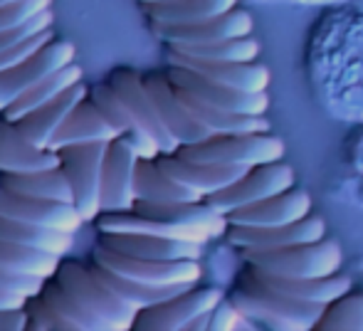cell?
I'll list each match as a JSON object with an SVG mask.
<instances>
[{"label": "cell", "mask_w": 363, "mask_h": 331, "mask_svg": "<svg viewBox=\"0 0 363 331\" xmlns=\"http://www.w3.org/2000/svg\"><path fill=\"white\" fill-rule=\"evenodd\" d=\"M233 304L255 324V327L277 329V331H306L316 329V322L324 314L326 304H311L294 299L289 294L274 292L250 274L240 272L238 289L230 294Z\"/></svg>", "instance_id": "1"}, {"label": "cell", "mask_w": 363, "mask_h": 331, "mask_svg": "<svg viewBox=\"0 0 363 331\" xmlns=\"http://www.w3.org/2000/svg\"><path fill=\"white\" fill-rule=\"evenodd\" d=\"M62 289L84 309L96 324V331H129L134 329V322L139 317V309L131 307L126 299H121L116 292H111L101 279L91 274L89 267L79 262H60V269L55 274Z\"/></svg>", "instance_id": "2"}, {"label": "cell", "mask_w": 363, "mask_h": 331, "mask_svg": "<svg viewBox=\"0 0 363 331\" xmlns=\"http://www.w3.org/2000/svg\"><path fill=\"white\" fill-rule=\"evenodd\" d=\"M287 151L282 139L269 131H247V134H213L198 144L181 146L176 151L181 159L196 164H223V166H259L279 161Z\"/></svg>", "instance_id": "3"}, {"label": "cell", "mask_w": 363, "mask_h": 331, "mask_svg": "<svg viewBox=\"0 0 363 331\" xmlns=\"http://www.w3.org/2000/svg\"><path fill=\"white\" fill-rule=\"evenodd\" d=\"M242 257L247 264L282 277H329L344 262L341 245L331 237L274 249H242Z\"/></svg>", "instance_id": "4"}, {"label": "cell", "mask_w": 363, "mask_h": 331, "mask_svg": "<svg viewBox=\"0 0 363 331\" xmlns=\"http://www.w3.org/2000/svg\"><path fill=\"white\" fill-rule=\"evenodd\" d=\"M109 144L99 141V144H79L57 151L60 168L72 186L74 206L84 223L96 220L101 215V171H104Z\"/></svg>", "instance_id": "5"}, {"label": "cell", "mask_w": 363, "mask_h": 331, "mask_svg": "<svg viewBox=\"0 0 363 331\" xmlns=\"http://www.w3.org/2000/svg\"><path fill=\"white\" fill-rule=\"evenodd\" d=\"M94 262L111 272L129 277L134 282L156 284V287H168V284H198L203 277L201 259H144L121 254L116 249H109L96 242Z\"/></svg>", "instance_id": "6"}, {"label": "cell", "mask_w": 363, "mask_h": 331, "mask_svg": "<svg viewBox=\"0 0 363 331\" xmlns=\"http://www.w3.org/2000/svg\"><path fill=\"white\" fill-rule=\"evenodd\" d=\"M294 181H296L294 168L279 159L272 161V164H259L247 168V173L240 181H235L233 186L208 196L206 203L216 208V211H220L223 215H228V213L238 211V208L252 206V203L267 201L272 196L291 191Z\"/></svg>", "instance_id": "7"}, {"label": "cell", "mask_w": 363, "mask_h": 331, "mask_svg": "<svg viewBox=\"0 0 363 331\" xmlns=\"http://www.w3.org/2000/svg\"><path fill=\"white\" fill-rule=\"evenodd\" d=\"M74 57H77V47L72 43H67V40H52V43H48L30 60L20 62L18 67L8 69V72H0V114L13 101H18L23 94H28L35 84L43 82L45 77H50V74L72 64Z\"/></svg>", "instance_id": "8"}, {"label": "cell", "mask_w": 363, "mask_h": 331, "mask_svg": "<svg viewBox=\"0 0 363 331\" xmlns=\"http://www.w3.org/2000/svg\"><path fill=\"white\" fill-rule=\"evenodd\" d=\"M223 299V292L216 287H193L168 302L141 309L134 322V331H188L198 317L213 312Z\"/></svg>", "instance_id": "9"}, {"label": "cell", "mask_w": 363, "mask_h": 331, "mask_svg": "<svg viewBox=\"0 0 363 331\" xmlns=\"http://www.w3.org/2000/svg\"><path fill=\"white\" fill-rule=\"evenodd\" d=\"M166 74L171 79V84L201 96L203 101H208V104L218 106L223 111H230V114H267L269 109L267 91L230 89V86H223L213 82V79L203 77V74L193 72V69L178 67V64H171Z\"/></svg>", "instance_id": "10"}, {"label": "cell", "mask_w": 363, "mask_h": 331, "mask_svg": "<svg viewBox=\"0 0 363 331\" xmlns=\"http://www.w3.org/2000/svg\"><path fill=\"white\" fill-rule=\"evenodd\" d=\"M136 164L139 154L124 139H114L106 149L101 171V213H124L136 206Z\"/></svg>", "instance_id": "11"}, {"label": "cell", "mask_w": 363, "mask_h": 331, "mask_svg": "<svg viewBox=\"0 0 363 331\" xmlns=\"http://www.w3.org/2000/svg\"><path fill=\"white\" fill-rule=\"evenodd\" d=\"M228 242L240 249H274L301 245V242H316L326 237V223L316 215H306L301 220L287 223V225H230L225 232Z\"/></svg>", "instance_id": "12"}, {"label": "cell", "mask_w": 363, "mask_h": 331, "mask_svg": "<svg viewBox=\"0 0 363 331\" xmlns=\"http://www.w3.org/2000/svg\"><path fill=\"white\" fill-rule=\"evenodd\" d=\"M0 215L62 232H77L82 228V223H84V218L77 211L74 203L40 201V198L10 193L5 188H0Z\"/></svg>", "instance_id": "13"}, {"label": "cell", "mask_w": 363, "mask_h": 331, "mask_svg": "<svg viewBox=\"0 0 363 331\" xmlns=\"http://www.w3.org/2000/svg\"><path fill=\"white\" fill-rule=\"evenodd\" d=\"M252 28L255 25L250 13L235 8L230 13L196 25H153V33L171 47H181V45H213L235 38H247L252 35Z\"/></svg>", "instance_id": "14"}, {"label": "cell", "mask_w": 363, "mask_h": 331, "mask_svg": "<svg viewBox=\"0 0 363 331\" xmlns=\"http://www.w3.org/2000/svg\"><path fill=\"white\" fill-rule=\"evenodd\" d=\"M109 84L114 86L116 94L124 99V104L134 111V116L139 119V124L144 126L148 134L153 136V141L158 144L161 154H176L181 146L171 136V131L166 129L161 114H158V106L153 101V96L148 94L144 77L139 72H131V69H116L111 72Z\"/></svg>", "instance_id": "15"}, {"label": "cell", "mask_w": 363, "mask_h": 331, "mask_svg": "<svg viewBox=\"0 0 363 331\" xmlns=\"http://www.w3.org/2000/svg\"><path fill=\"white\" fill-rule=\"evenodd\" d=\"M156 164L163 168L171 178H176L181 186L196 193L201 201L208 196L223 191V188L233 186L235 181L247 173V166H223V164H196V161H186L178 154H161Z\"/></svg>", "instance_id": "16"}, {"label": "cell", "mask_w": 363, "mask_h": 331, "mask_svg": "<svg viewBox=\"0 0 363 331\" xmlns=\"http://www.w3.org/2000/svg\"><path fill=\"white\" fill-rule=\"evenodd\" d=\"M144 84L148 89V94L153 96L158 106V114H161L166 129L171 131V136L178 141V146H188V144H198V141L211 139L206 129L198 124V119L186 109V104L178 96L176 86L171 84L168 74H146Z\"/></svg>", "instance_id": "17"}, {"label": "cell", "mask_w": 363, "mask_h": 331, "mask_svg": "<svg viewBox=\"0 0 363 331\" xmlns=\"http://www.w3.org/2000/svg\"><path fill=\"white\" fill-rule=\"evenodd\" d=\"M247 269L264 287L311 304H331L334 299L344 297L354 287L349 274H339V272L329 274V277H282V274L264 272V269L255 267V264H247Z\"/></svg>", "instance_id": "18"}, {"label": "cell", "mask_w": 363, "mask_h": 331, "mask_svg": "<svg viewBox=\"0 0 363 331\" xmlns=\"http://www.w3.org/2000/svg\"><path fill=\"white\" fill-rule=\"evenodd\" d=\"M168 64L188 67L213 82L230 86L240 91H267L269 86V69L264 64L255 62H206V60H193L186 55L168 47Z\"/></svg>", "instance_id": "19"}, {"label": "cell", "mask_w": 363, "mask_h": 331, "mask_svg": "<svg viewBox=\"0 0 363 331\" xmlns=\"http://www.w3.org/2000/svg\"><path fill=\"white\" fill-rule=\"evenodd\" d=\"M89 96V89L84 84H74L69 86L67 91H62L60 96L50 99L48 104H43L40 109H35L33 114L23 116L20 121H15L18 131L38 149H50L55 134L60 131V126L67 121V116L74 111V106L79 104L82 99Z\"/></svg>", "instance_id": "20"}, {"label": "cell", "mask_w": 363, "mask_h": 331, "mask_svg": "<svg viewBox=\"0 0 363 331\" xmlns=\"http://www.w3.org/2000/svg\"><path fill=\"white\" fill-rule=\"evenodd\" d=\"M311 213V198L306 191L291 188L279 196H272L267 201L252 203V206L238 208V211L228 213L230 225H259V228H272V225H287V223L301 220Z\"/></svg>", "instance_id": "21"}, {"label": "cell", "mask_w": 363, "mask_h": 331, "mask_svg": "<svg viewBox=\"0 0 363 331\" xmlns=\"http://www.w3.org/2000/svg\"><path fill=\"white\" fill-rule=\"evenodd\" d=\"M99 245L144 259H201L206 247L201 242L144 235V232H101Z\"/></svg>", "instance_id": "22"}, {"label": "cell", "mask_w": 363, "mask_h": 331, "mask_svg": "<svg viewBox=\"0 0 363 331\" xmlns=\"http://www.w3.org/2000/svg\"><path fill=\"white\" fill-rule=\"evenodd\" d=\"M89 96L101 109V114L111 121V126L119 131V139H124L126 144L139 154V159H158V156H161V149H158V144L153 141V136L139 124L134 111L124 104V99L116 94L114 86L96 84L94 89H89Z\"/></svg>", "instance_id": "23"}, {"label": "cell", "mask_w": 363, "mask_h": 331, "mask_svg": "<svg viewBox=\"0 0 363 331\" xmlns=\"http://www.w3.org/2000/svg\"><path fill=\"white\" fill-rule=\"evenodd\" d=\"M119 139V131L111 126V121L101 114V109L94 104L91 96L82 99L79 104L74 106V111L67 116L60 131L55 134L52 144H50V151H62L67 146H79V144H109V141Z\"/></svg>", "instance_id": "24"}, {"label": "cell", "mask_w": 363, "mask_h": 331, "mask_svg": "<svg viewBox=\"0 0 363 331\" xmlns=\"http://www.w3.org/2000/svg\"><path fill=\"white\" fill-rule=\"evenodd\" d=\"M60 168V154L33 146L13 121L0 116V173H33Z\"/></svg>", "instance_id": "25"}, {"label": "cell", "mask_w": 363, "mask_h": 331, "mask_svg": "<svg viewBox=\"0 0 363 331\" xmlns=\"http://www.w3.org/2000/svg\"><path fill=\"white\" fill-rule=\"evenodd\" d=\"M0 188L18 196L40 198V201L74 203V193L62 168H48V171L33 173H0Z\"/></svg>", "instance_id": "26"}, {"label": "cell", "mask_w": 363, "mask_h": 331, "mask_svg": "<svg viewBox=\"0 0 363 331\" xmlns=\"http://www.w3.org/2000/svg\"><path fill=\"white\" fill-rule=\"evenodd\" d=\"M89 269L96 279H101L111 292H116L121 299H126V302L139 309V312L148 307H156V304H161V302H168V299L178 297V294L196 287V284H168V287H156V284L134 282V279L121 277V274L111 272V269L101 267V264H96V262H91Z\"/></svg>", "instance_id": "27"}, {"label": "cell", "mask_w": 363, "mask_h": 331, "mask_svg": "<svg viewBox=\"0 0 363 331\" xmlns=\"http://www.w3.org/2000/svg\"><path fill=\"white\" fill-rule=\"evenodd\" d=\"M238 8V0H166L144 5L153 25H196Z\"/></svg>", "instance_id": "28"}, {"label": "cell", "mask_w": 363, "mask_h": 331, "mask_svg": "<svg viewBox=\"0 0 363 331\" xmlns=\"http://www.w3.org/2000/svg\"><path fill=\"white\" fill-rule=\"evenodd\" d=\"M136 201L148 203H183L201 201L193 191L171 178L156 159H139L136 164Z\"/></svg>", "instance_id": "29"}, {"label": "cell", "mask_w": 363, "mask_h": 331, "mask_svg": "<svg viewBox=\"0 0 363 331\" xmlns=\"http://www.w3.org/2000/svg\"><path fill=\"white\" fill-rule=\"evenodd\" d=\"M0 240L33 247V249H43V252L65 257L74 245V232L50 230V228L30 225V223L10 220V218L0 215Z\"/></svg>", "instance_id": "30"}, {"label": "cell", "mask_w": 363, "mask_h": 331, "mask_svg": "<svg viewBox=\"0 0 363 331\" xmlns=\"http://www.w3.org/2000/svg\"><path fill=\"white\" fill-rule=\"evenodd\" d=\"M82 77H84V74H82V67H77L74 62L67 64V67H62L60 72L50 74V77L43 79V82L35 84L28 94H23L18 101H13V104H10L0 116H5V119L15 124V121H20L23 116L33 114L35 109H40L43 104H48L50 99H55V96H60L62 91H67L69 86L79 84Z\"/></svg>", "instance_id": "31"}, {"label": "cell", "mask_w": 363, "mask_h": 331, "mask_svg": "<svg viewBox=\"0 0 363 331\" xmlns=\"http://www.w3.org/2000/svg\"><path fill=\"white\" fill-rule=\"evenodd\" d=\"M60 262H62V257H57V254L0 240V269H5V272L50 279L57 274Z\"/></svg>", "instance_id": "32"}, {"label": "cell", "mask_w": 363, "mask_h": 331, "mask_svg": "<svg viewBox=\"0 0 363 331\" xmlns=\"http://www.w3.org/2000/svg\"><path fill=\"white\" fill-rule=\"evenodd\" d=\"M171 50H176V52L193 60H206V62H255L259 57V43L252 35L225 40V43H213V45H181V47H171Z\"/></svg>", "instance_id": "33"}, {"label": "cell", "mask_w": 363, "mask_h": 331, "mask_svg": "<svg viewBox=\"0 0 363 331\" xmlns=\"http://www.w3.org/2000/svg\"><path fill=\"white\" fill-rule=\"evenodd\" d=\"M319 331H363V294L346 292L344 297L326 304L316 322Z\"/></svg>", "instance_id": "34"}, {"label": "cell", "mask_w": 363, "mask_h": 331, "mask_svg": "<svg viewBox=\"0 0 363 331\" xmlns=\"http://www.w3.org/2000/svg\"><path fill=\"white\" fill-rule=\"evenodd\" d=\"M40 297H43L45 302H48L50 307H52L55 312H57L60 317H62L65 322L72 327V331H96V324L91 322L89 314H86L84 309H82L79 304H77L74 299L69 297L67 292H65L62 284H60L55 277L45 279Z\"/></svg>", "instance_id": "35"}, {"label": "cell", "mask_w": 363, "mask_h": 331, "mask_svg": "<svg viewBox=\"0 0 363 331\" xmlns=\"http://www.w3.org/2000/svg\"><path fill=\"white\" fill-rule=\"evenodd\" d=\"M25 312H28V331H72V327L40 294L28 299Z\"/></svg>", "instance_id": "36"}, {"label": "cell", "mask_w": 363, "mask_h": 331, "mask_svg": "<svg viewBox=\"0 0 363 331\" xmlns=\"http://www.w3.org/2000/svg\"><path fill=\"white\" fill-rule=\"evenodd\" d=\"M50 8H52V0H20V3L13 5H3L0 8V33L20 28V25L30 23L35 15L45 13Z\"/></svg>", "instance_id": "37"}, {"label": "cell", "mask_w": 363, "mask_h": 331, "mask_svg": "<svg viewBox=\"0 0 363 331\" xmlns=\"http://www.w3.org/2000/svg\"><path fill=\"white\" fill-rule=\"evenodd\" d=\"M52 23H55V13H52V8H50V10H45V13L35 15L30 23L20 25V28L3 30V33H0V52L15 47V45H20L23 40L35 38V35L45 33V30H52Z\"/></svg>", "instance_id": "38"}, {"label": "cell", "mask_w": 363, "mask_h": 331, "mask_svg": "<svg viewBox=\"0 0 363 331\" xmlns=\"http://www.w3.org/2000/svg\"><path fill=\"white\" fill-rule=\"evenodd\" d=\"M52 40H55L52 30H45V33L35 35V38L23 40V43L15 45V47H10V50H5V52H0V72H8V69L18 67L20 62L30 60L35 52H40V50H43L45 45L52 43Z\"/></svg>", "instance_id": "39"}, {"label": "cell", "mask_w": 363, "mask_h": 331, "mask_svg": "<svg viewBox=\"0 0 363 331\" xmlns=\"http://www.w3.org/2000/svg\"><path fill=\"white\" fill-rule=\"evenodd\" d=\"M242 327H255L242 312L233 304V299H223L216 309L211 312L208 317V331H235V329H242Z\"/></svg>", "instance_id": "40"}, {"label": "cell", "mask_w": 363, "mask_h": 331, "mask_svg": "<svg viewBox=\"0 0 363 331\" xmlns=\"http://www.w3.org/2000/svg\"><path fill=\"white\" fill-rule=\"evenodd\" d=\"M45 279L38 277H28V274H13L0 269V292H10V294H23V297H38L43 292Z\"/></svg>", "instance_id": "41"}, {"label": "cell", "mask_w": 363, "mask_h": 331, "mask_svg": "<svg viewBox=\"0 0 363 331\" xmlns=\"http://www.w3.org/2000/svg\"><path fill=\"white\" fill-rule=\"evenodd\" d=\"M0 331H28V312H25V307L0 309Z\"/></svg>", "instance_id": "42"}, {"label": "cell", "mask_w": 363, "mask_h": 331, "mask_svg": "<svg viewBox=\"0 0 363 331\" xmlns=\"http://www.w3.org/2000/svg\"><path fill=\"white\" fill-rule=\"evenodd\" d=\"M25 304H28V297H23V294L0 292V309H5V307H25Z\"/></svg>", "instance_id": "43"}, {"label": "cell", "mask_w": 363, "mask_h": 331, "mask_svg": "<svg viewBox=\"0 0 363 331\" xmlns=\"http://www.w3.org/2000/svg\"><path fill=\"white\" fill-rule=\"evenodd\" d=\"M141 5H151V3H166V0H139Z\"/></svg>", "instance_id": "44"}, {"label": "cell", "mask_w": 363, "mask_h": 331, "mask_svg": "<svg viewBox=\"0 0 363 331\" xmlns=\"http://www.w3.org/2000/svg\"><path fill=\"white\" fill-rule=\"evenodd\" d=\"M13 3H20V0H0V8H3V5H13Z\"/></svg>", "instance_id": "45"}]
</instances>
